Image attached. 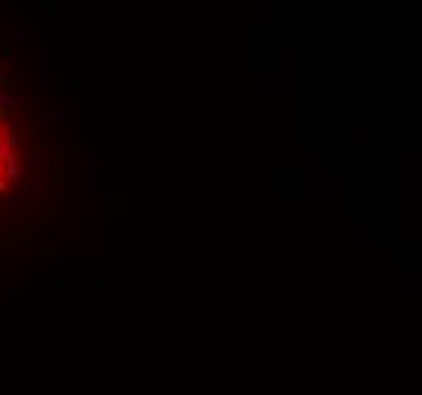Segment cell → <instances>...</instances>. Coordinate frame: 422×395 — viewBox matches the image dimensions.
Masks as SVG:
<instances>
[{"instance_id": "277c9868", "label": "cell", "mask_w": 422, "mask_h": 395, "mask_svg": "<svg viewBox=\"0 0 422 395\" xmlns=\"http://www.w3.org/2000/svg\"><path fill=\"white\" fill-rule=\"evenodd\" d=\"M12 55V43L6 37H0V58H9Z\"/></svg>"}, {"instance_id": "3957f363", "label": "cell", "mask_w": 422, "mask_h": 395, "mask_svg": "<svg viewBox=\"0 0 422 395\" xmlns=\"http://www.w3.org/2000/svg\"><path fill=\"white\" fill-rule=\"evenodd\" d=\"M15 253H22V256H30V253H37V243H33V240H25V243H15Z\"/></svg>"}, {"instance_id": "7a4b0ae2", "label": "cell", "mask_w": 422, "mask_h": 395, "mask_svg": "<svg viewBox=\"0 0 422 395\" xmlns=\"http://www.w3.org/2000/svg\"><path fill=\"white\" fill-rule=\"evenodd\" d=\"M37 253H40L43 259H49V262H55V259H58V253H61V249H58L55 243H46V240H43V243H37Z\"/></svg>"}, {"instance_id": "52a82bcc", "label": "cell", "mask_w": 422, "mask_h": 395, "mask_svg": "<svg viewBox=\"0 0 422 395\" xmlns=\"http://www.w3.org/2000/svg\"><path fill=\"white\" fill-rule=\"evenodd\" d=\"M0 137H3V131H0Z\"/></svg>"}, {"instance_id": "8992f818", "label": "cell", "mask_w": 422, "mask_h": 395, "mask_svg": "<svg viewBox=\"0 0 422 395\" xmlns=\"http://www.w3.org/2000/svg\"><path fill=\"white\" fill-rule=\"evenodd\" d=\"M6 228H9V225H6V222H0V234H3V231H6Z\"/></svg>"}, {"instance_id": "5b68a950", "label": "cell", "mask_w": 422, "mask_h": 395, "mask_svg": "<svg viewBox=\"0 0 422 395\" xmlns=\"http://www.w3.org/2000/svg\"><path fill=\"white\" fill-rule=\"evenodd\" d=\"M9 116H12V113H9V103H0V122L9 119Z\"/></svg>"}, {"instance_id": "6da1fadb", "label": "cell", "mask_w": 422, "mask_h": 395, "mask_svg": "<svg viewBox=\"0 0 422 395\" xmlns=\"http://www.w3.org/2000/svg\"><path fill=\"white\" fill-rule=\"evenodd\" d=\"M0 92H3V95H22V88L15 85V79H12V76L0 73Z\"/></svg>"}]
</instances>
